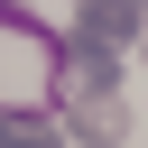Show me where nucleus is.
I'll use <instances>...</instances> for the list:
<instances>
[{"instance_id":"f257e3e1","label":"nucleus","mask_w":148,"mask_h":148,"mask_svg":"<svg viewBox=\"0 0 148 148\" xmlns=\"http://www.w3.org/2000/svg\"><path fill=\"white\" fill-rule=\"evenodd\" d=\"M65 92H120V46L56 37V102H65Z\"/></svg>"},{"instance_id":"20e7f679","label":"nucleus","mask_w":148,"mask_h":148,"mask_svg":"<svg viewBox=\"0 0 148 148\" xmlns=\"http://www.w3.org/2000/svg\"><path fill=\"white\" fill-rule=\"evenodd\" d=\"M0 148H65V130H56L46 111H9V102H0Z\"/></svg>"},{"instance_id":"39448f33","label":"nucleus","mask_w":148,"mask_h":148,"mask_svg":"<svg viewBox=\"0 0 148 148\" xmlns=\"http://www.w3.org/2000/svg\"><path fill=\"white\" fill-rule=\"evenodd\" d=\"M18 9H28V0H0V18H18Z\"/></svg>"},{"instance_id":"f03ea898","label":"nucleus","mask_w":148,"mask_h":148,"mask_svg":"<svg viewBox=\"0 0 148 148\" xmlns=\"http://www.w3.org/2000/svg\"><path fill=\"white\" fill-rule=\"evenodd\" d=\"M65 120H74V148H120L130 139V102L120 92H65Z\"/></svg>"},{"instance_id":"7ed1b4c3","label":"nucleus","mask_w":148,"mask_h":148,"mask_svg":"<svg viewBox=\"0 0 148 148\" xmlns=\"http://www.w3.org/2000/svg\"><path fill=\"white\" fill-rule=\"evenodd\" d=\"M74 37H92V46H130V37H139V0H74Z\"/></svg>"}]
</instances>
